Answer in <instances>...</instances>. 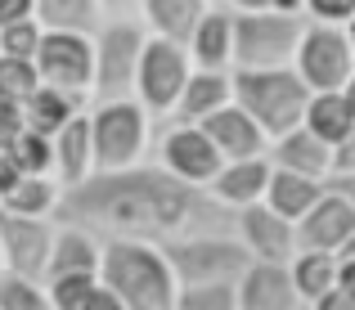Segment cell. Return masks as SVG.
<instances>
[{"instance_id": "cell-34", "label": "cell", "mask_w": 355, "mask_h": 310, "mask_svg": "<svg viewBox=\"0 0 355 310\" xmlns=\"http://www.w3.org/2000/svg\"><path fill=\"white\" fill-rule=\"evenodd\" d=\"M99 284V275H54L45 279V297H50L54 310H77L81 297Z\"/></svg>"}, {"instance_id": "cell-25", "label": "cell", "mask_w": 355, "mask_h": 310, "mask_svg": "<svg viewBox=\"0 0 355 310\" xmlns=\"http://www.w3.org/2000/svg\"><path fill=\"white\" fill-rule=\"evenodd\" d=\"M302 126L311 130L320 144H342V139L355 130V112L342 90H324V95H311L306 99V112H302Z\"/></svg>"}, {"instance_id": "cell-5", "label": "cell", "mask_w": 355, "mask_h": 310, "mask_svg": "<svg viewBox=\"0 0 355 310\" xmlns=\"http://www.w3.org/2000/svg\"><path fill=\"white\" fill-rule=\"evenodd\" d=\"M90 41H95L90 99H135V68H139V50L148 41V27L139 23V14L104 18Z\"/></svg>"}, {"instance_id": "cell-44", "label": "cell", "mask_w": 355, "mask_h": 310, "mask_svg": "<svg viewBox=\"0 0 355 310\" xmlns=\"http://www.w3.org/2000/svg\"><path fill=\"white\" fill-rule=\"evenodd\" d=\"M99 5H104L108 18H130V14H139V0H99Z\"/></svg>"}, {"instance_id": "cell-7", "label": "cell", "mask_w": 355, "mask_h": 310, "mask_svg": "<svg viewBox=\"0 0 355 310\" xmlns=\"http://www.w3.org/2000/svg\"><path fill=\"white\" fill-rule=\"evenodd\" d=\"M306 32L302 14H234V72L293 68L297 41Z\"/></svg>"}, {"instance_id": "cell-21", "label": "cell", "mask_w": 355, "mask_h": 310, "mask_svg": "<svg viewBox=\"0 0 355 310\" xmlns=\"http://www.w3.org/2000/svg\"><path fill=\"white\" fill-rule=\"evenodd\" d=\"M99 252H104V239H95V234L81 230V225L54 221V248H50L45 279H54V275H99Z\"/></svg>"}, {"instance_id": "cell-29", "label": "cell", "mask_w": 355, "mask_h": 310, "mask_svg": "<svg viewBox=\"0 0 355 310\" xmlns=\"http://www.w3.org/2000/svg\"><path fill=\"white\" fill-rule=\"evenodd\" d=\"M59 180L54 175H18V184L0 198V212H14V216H36V221H54L59 212Z\"/></svg>"}, {"instance_id": "cell-23", "label": "cell", "mask_w": 355, "mask_h": 310, "mask_svg": "<svg viewBox=\"0 0 355 310\" xmlns=\"http://www.w3.org/2000/svg\"><path fill=\"white\" fill-rule=\"evenodd\" d=\"M207 5L211 0H139V23L148 27V36L184 45L198 18L207 14Z\"/></svg>"}, {"instance_id": "cell-16", "label": "cell", "mask_w": 355, "mask_h": 310, "mask_svg": "<svg viewBox=\"0 0 355 310\" xmlns=\"http://www.w3.org/2000/svg\"><path fill=\"white\" fill-rule=\"evenodd\" d=\"M202 135L211 139V148H216L225 162H243V157H266V148H270L266 130H261L257 121H252L248 112L239 108V103H225L220 112H211V117L202 121Z\"/></svg>"}, {"instance_id": "cell-36", "label": "cell", "mask_w": 355, "mask_h": 310, "mask_svg": "<svg viewBox=\"0 0 355 310\" xmlns=\"http://www.w3.org/2000/svg\"><path fill=\"white\" fill-rule=\"evenodd\" d=\"M302 14L311 23H333V27H347L355 18V0H302Z\"/></svg>"}, {"instance_id": "cell-15", "label": "cell", "mask_w": 355, "mask_h": 310, "mask_svg": "<svg viewBox=\"0 0 355 310\" xmlns=\"http://www.w3.org/2000/svg\"><path fill=\"white\" fill-rule=\"evenodd\" d=\"M193 68H211V72H234V14L225 5L211 0L207 14L198 18V27L184 41Z\"/></svg>"}, {"instance_id": "cell-1", "label": "cell", "mask_w": 355, "mask_h": 310, "mask_svg": "<svg viewBox=\"0 0 355 310\" xmlns=\"http://www.w3.org/2000/svg\"><path fill=\"white\" fill-rule=\"evenodd\" d=\"M59 225H81L95 239H139V243H171L189 234H230L234 212L220 207L207 189L180 184L157 162H139L126 171H95L63 189Z\"/></svg>"}, {"instance_id": "cell-35", "label": "cell", "mask_w": 355, "mask_h": 310, "mask_svg": "<svg viewBox=\"0 0 355 310\" xmlns=\"http://www.w3.org/2000/svg\"><path fill=\"white\" fill-rule=\"evenodd\" d=\"M41 32L45 27L36 23H9V27H0V54L5 59H36V45H41Z\"/></svg>"}, {"instance_id": "cell-49", "label": "cell", "mask_w": 355, "mask_h": 310, "mask_svg": "<svg viewBox=\"0 0 355 310\" xmlns=\"http://www.w3.org/2000/svg\"><path fill=\"white\" fill-rule=\"evenodd\" d=\"M342 32H347V41H351V50H355V18H351L347 27H342Z\"/></svg>"}, {"instance_id": "cell-32", "label": "cell", "mask_w": 355, "mask_h": 310, "mask_svg": "<svg viewBox=\"0 0 355 310\" xmlns=\"http://www.w3.org/2000/svg\"><path fill=\"white\" fill-rule=\"evenodd\" d=\"M175 310H239L234 284H180Z\"/></svg>"}, {"instance_id": "cell-9", "label": "cell", "mask_w": 355, "mask_h": 310, "mask_svg": "<svg viewBox=\"0 0 355 310\" xmlns=\"http://www.w3.org/2000/svg\"><path fill=\"white\" fill-rule=\"evenodd\" d=\"M193 63L184 54V45L162 41V36H148L144 50H139V68H135V99L148 117H171L175 99H180L184 81H189Z\"/></svg>"}, {"instance_id": "cell-40", "label": "cell", "mask_w": 355, "mask_h": 310, "mask_svg": "<svg viewBox=\"0 0 355 310\" xmlns=\"http://www.w3.org/2000/svg\"><path fill=\"white\" fill-rule=\"evenodd\" d=\"M77 310H121V302H117L113 293H108L104 284H95L86 297H81V306H77Z\"/></svg>"}, {"instance_id": "cell-51", "label": "cell", "mask_w": 355, "mask_h": 310, "mask_svg": "<svg viewBox=\"0 0 355 310\" xmlns=\"http://www.w3.org/2000/svg\"><path fill=\"white\" fill-rule=\"evenodd\" d=\"M297 310H311V306H297Z\"/></svg>"}, {"instance_id": "cell-46", "label": "cell", "mask_w": 355, "mask_h": 310, "mask_svg": "<svg viewBox=\"0 0 355 310\" xmlns=\"http://www.w3.org/2000/svg\"><path fill=\"white\" fill-rule=\"evenodd\" d=\"M329 189H338L342 198H347V203L355 207V175H333V180H329Z\"/></svg>"}, {"instance_id": "cell-22", "label": "cell", "mask_w": 355, "mask_h": 310, "mask_svg": "<svg viewBox=\"0 0 355 310\" xmlns=\"http://www.w3.org/2000/svg\"><path fill=\"white\" fill-rule=\"evenodd\" d=\"M50 139H54V180H59V189H77L86 175H95L86 112H77V117H72L63 130H54Z\"/></svg>"}, {"instance_id": "cell-12", "label": "cell", "mask_w": 355, "mask_h": 310, "mask_svg": "<svg viewBox=\"0 0 355 310\" xmlns=\"http://www.w3.org/2000/svg\"><path fill=\"white\" fill-rule=\"evenodd\" d=\"M50 248H54V221L0 212V261H5V275L45 284Z\"/></svg>"}, {"instance_id": "cell-47", "label": "cell", "mask_w": 355, "mask_h": 310, "mask_svg": "<svg viewBox=\"0 0 355 310\" xmlns=\"http://www.w3.org/2000/svg\"><path fill=\"white\" fill-rule=\"evenodd\" d=\"M342 95H347V103H351V112H355V72H351V81L342 86Z\"/></svg>"}, {"instance_id": "cell-50", "label": "cell", "mask_w": 355, "mask_h": 310, "mask_svg": "<svg viewBox=\"0 0 355 310\" xmlns=\"http://www.w3.org/2000/svg\"><path fill=\"white\" fill-rule=\"evenodd\" d=\"M0 275H5V261H0Z\"/></svg>"}, {"instance_id": "cell-33", "label": "cell", "mask_w": 355, "mask_h": 310, "mask_svg": "<svg viewBox=\"0 0 355 310\" xmlns=\"http://www.w3.org/2000/svg\"><path fill=\"white\" fill-rule=\"evenodd\" d=\"M0 310H54L45 297V284L18 275H0Z\"/></svg>"}, {"instance_id": "cell-2", "label": "cell", "mask_w": 355, "mask_h": 310, "mask_svg": "<svg viewBox=\"0 0 355 310\" xmlns=\"http://www.w3.org/2000/svg\"><path fill=\"white\" fill-rule=\"evenodd\" d=\"M99 284L121 302V310H175V275L157 243L104 239Z\"/></svg>"}, {"instance_id": "cell-4", "label": "cell", "mask_w": 355, "mask_h": 310, "mask_svg": "<svg viewBox=\"0 0 355 310\" xmlns=\"http://www.w3.org/2000/svg\"><path fill=\"white\" fill-rule=\"evenodd\" d=\"M234 103L266 130V139H279L284 130L302 126V112L311 90L302 86L293 68H261V72H230Z\"/></svg>"}, {"instance_id": "cell-39", "label": "cell", "mask_w": 355, "mask_h": 310, "mask_svg": "<svg viewBox=\"0 0 355 310\" xmlns=\"http://www.w3.org/2000/svg\"><path fill=\"white\" fill-rule=\"evenodd\" d=\"M333 175H355V130L342 139V144H333Z\"/></svg>"}, {"instance_id": "cell-24", "label": "cell", "mask_w": 355, "mask_h": 310, "mask_svg": "<svg viewBox=\"0 0 355 310\" xmlns=\"http://www.w3.org/2000/svg\"><path fill=\"white\" fill-rule=\"evenodd\" d=\"M329 189L324 180H311V175H297V171H279V166H270V184H266V203L275 216H284V221H302L306 212H311L315 203H320V193Z\"/></svg>"}, {"instance_id": "cell-20", "label": "cell", "mask_w": 355, "mask_h": 310, "mask_svg": "<svg viewBox=\"0 0 355 310\" xmlns=\"http://www.w3.org/2000/svg\"><path fill=\"white\" fill-rule=\"evenodd\" d=\"M270 184V157H243V162H225L216 171V180L207 184V193L230 212H243V207L266 198Z\"/></svg>"}, {"instance_id": "cell-8", "label": "cell", "mask_w": 355, "mask_h": 310, "mask_svg": "<svg viewBox=\"0 0 355 310\" xmlns=\"http://www.w3.org/2000/svg\"><path fill=\"white\" fill-rule=\"evenodd\" d=\"M293 72L302 77V86L311 95L342 90L355 72V50H351L347 32L333 27V23H311L306 18V32H302L297 54H293Z\"/></svg>"}, {"instance_id": "cell-28", "label": "cell", "mask_w": 355, "mask_h": 310, "mask_svg": "<svg viewBox=\"0 0 355 310\" xmlns=\"http://www.w3.org/2000/svg\"><path fill=\"white\" fill-rule=\"evenodd\" d=\"M104 5L99 0H36V23L45 32H81L95 36L104 23Z\"/></svg>"}, {"instance_id": "cell-10", "label": "cell", "mask_w": 355, "mask_h": 310, "mask_svg": "<svg viewBox=\"0 0 355 310\" xmlns=\"http://www.w3.org/2000/svg\"><path fill=\"white\" fill-rule=\"evenodd\" d=\"M36 77L41 86L68 90V95L90 99V81H95V41L81 32H41L36 45Z\"/></svg>"}, {"instance_id": "cell-42", "label": "cell", "mask_w": 355, "mask_h": 310, "mask_svg": "<svg viewBox=\"0 0 355 310\" xmlns=\"http://www.w3.org/2000/svg\"><path fill=\"white\" fill-rule=\"evenodd\" d=\"M279 0H225L230 14H266V9H275Z\"/></svg>"}, {"instance_id": "cell-26", "label": "cell", "mask_w": 355, "mask_h": 310, "mask_svg": "<svg viewBox=\"0 0 355 310\" xmlns=\"http://www.w3.org/2000/svg\"><path fill=\"white\" fill-rule=\"evenodd\" d=\"M86 108H90L86 95H68V90H54V86H36V95L23 103V126L41 130V135H54V130H63L77 112H86Z\"/></svg>"}, {"instance_id": "cell-31", "label": "cell", "mask_w": 355, "mask_h": 310, "mask_svg": "<svg viewBox=\"0 0 355 310\" xmlns=\"http://www.w3.org/2000/svg\"><path fill=\"white\" fill-rule=\"evenodd\" d=\"M36 86H41V77H36L32 59H5V54H0V99L23 108V103L36 95Z\"/></svg>"}, {"instance_id": "cell-11", "label": "cell", "mask_w": 355, "mask_h": 310, "mask_svg": "<svg viewBox=\"0 0 355 310\" xmlns=\"http://www.w3.org/2000/svg\"><path fill=\"white\" fill-rule=\"evenodd\" d=\"M157 166H162L166 175H175L180 184L207 189V184L216 180V171L225 166V157L211 148V139L202 135V126L166 121L162 135H157Z\"/></svg>"}, {"instance_id": "cell-6", "label": "cell", "mask_w": 355, "mask_h": 310, "mask_svg": "<svg viewBox=\"0 0 355 310\" xmlns=\"http://www.w3.org/2000/svg\"><path fill=\"white\" fill-rule=\"evenodd\" d=\"M162 257L171 266L175 284H239V275L252 266L248 248L230 234H189V239L162 243Z\"/></svg>"}, {"instance_id": "cell-38", "label": "cell", "mask_w": 355, "mask_h": 310, "mask_svg": "<svg viewBox=\"0 0 355 310\" xmlns=\"http://www.w3.org/2000/svg\"><path fill=\"white\" fill-rule=\"evenodd\" d=\"M32 18H36V0H0V27L32 23Z\"/></svg>"}, {"instance_id": "cell-3", "label": "cell", "mask_w": 355, "mask_h": 310, "mask_svg": "<svg viewBox=\"0 0 355 310\" xmlns=\"http://www.w3.org/2000/svg\"><path fill=\"white\" fill-rule=\"evenodd\" d=\"M86 126H90L95 171L139 166L153 148V117L139 108V99H90Z\"/></svg>"}, {"instance_id": "cell-14", "label": "cell", "mask_w": 355, "mask_h": 310, "mask_svg": "<svg viewBox=\"0 0 355 310\" xmlns=\"http://www.w3.org/2000/svg\"><path fill=\"white\" fill-rule=\"evenodd\" d=\"M351 234H355V207L342 198L338 189H324L320 203L297 221V248L333 252V257H338V252L347 248Z\"/></svg>"}, {"instance_id": "cell-18", "label": "cell", "mask_w": 355, "mask_h": 310, "mask_svg": "<svg viewBox=\"0 0 355 310\" xmlns=\"http://www.w3.org/2000/svg\"><path fill=\"white\" fill-rule=\"evenodd\" d=\"M266 157L279 171H297V175H311V180H324V184H329V175H333V148L320 144L306 126L284 130L279 139H270Z\"/></svg>"}, {"instance_id": "cell-13", "label": "cell", "mask_w": 355, "mask_h": 310, "mask_svg": "<svg viewBox=\"0 0 355 310\" xmlns=\"http://www.w3.org/2000/svg\"><path fill=\"white\" fill-rule=\"evenodd\" d=\"M234 239L248 248L252 261H270V266H288L297 252V225L275 216L266 203H252L234 212Z\"/></svg>"}, {"instance_id": "cell-48", "label": "cell", "mask_w": 355, "mask_h": 310, "mask_svg": "<svg viewBox=\"0 0 355 310\" xmlns=\"http://www.w3.org/2000/svg\"><path fill=\"white\" fill-rule=\"evenodd\" d=\"M338 257H351V261H355V234H351V239H347V248H342Z\"/></svg>"}, {"instance_id": "cell-19", "label": "cell", "mask_w": 355, "mask_h": 310, "mask_svg": "<svg viewBox=\"0 0 355 310\" xmlns=\"http://www.w3.org/2000/svg\"><path fill=\"white\" fill-rule=\"evenodd\" d=\"M225 103H234V81L230 72H211V68H193L189 81H184L180 99H175L171 121H189V126H202L211 112H220Z\"/></svg>"}, {"instance_id": "cell-27", "label": "cell", "mask_w": 355, "mask_h": 310, "mask_svg": "<svg viewBox=\"0 0 355 310\" xmlns=\"http://www.w3.org/2000/svg\"><path fill=\"white\" fill-rule=\"evenodd\" d=\"M288 275H293V288L306 306L320 302L324 293L338 288V257L333 252H311V248H297L293 261H288Z\"/></svg>"}, {"instance_id": "cell-17", "label": "cell", "mask_w": 355, "mask_h": 310, "mask_svg": "<svg viewBox=\"0 0 355 310\" xmlns=\"http://www.w3.org/2000/svg\"><path fill=\"white\" fill-rule=\"evenodd\" d=\"M239 310H297L306 306L293 288V275L288 266H270V261H252L234 284Z\"/></svg>"}, {"instance_id": "cell-30", "label": "cell", "mask_w": 355, "mask_h": 310, "mask_svg": "<svg viewBox=\"0 0 355 310\" xmlns=\"http://www.w3.org/2000/svg\"><path fill=\"white\" fill-rule=\"evenodd\" d=\"M5 157L18 166V175H54V139L41 130H18L14 144L5 148Z\"/></svg>"}, {"instance_id": "cell-37", "label": "cell", "mask_w": 355, "mask_h": 310, "mask_svg": "<svg viewBox=\"0 0 355 310\" xmlns=\"http://www.w3.org/2000/svg\"><path fill=\"white\" fill-rule=\"evenodd\" d=\"M18 130H23V108H18V103H5V99H0V153L14 144Z\"/></svg>"}, {"instance_id": "cell-43", "label": "cell", "mask_w": 355, "mask_h": 310, "mask_svg": "<svg viewBox=\"0 0 355 310\" xmlns=\"http://www.w3.org/2000/svg\"><path fill=\"white\" fill-rule=\"evenodd\" d=\"M338 288L347 297H355V261L351 257H338Z\"/></svg>"}, {"instance_id": "cell-45", "label": "cell", "mask_w": 355, "mask_h": 310, "mask_svg": "<svg viewBox=\"0 0 355 310\" xmlns=\"http://www.w3.org/2000/svg\"><path fill=\"white\" fill-rule=\"evenodd\" d=\"M14 184H18V166H14V162H9V157H5V153H0V198H5V193H9V189H14Z\"/></svg>"}, {"instance_id": "cell-41", "label": "cell", "mask_w": 355, "mask_h": 310, "mask_svg": "<svg viewBox=\"0 0 355 310\" xmlns=\"http://www.w3.org/2000/svg\"><path fill=\"white\" fill-rule=\"evenodd\" d=\"M311 310H355V297H347L342 288H333V293H324L320 302H311Z\"/></svg>"}]
</instances>
